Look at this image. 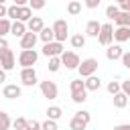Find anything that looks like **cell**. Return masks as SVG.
Here are the masks:
<instances>
[{"instance_id":"cell-19","label":"cell","mask_w":130,"mask_h":130,"mask_svg":"<svg viewBox=\"0 0 130 130\" xmlns=\"http://www.w3.org/2000/svg\"><path fill=\"white\" fill-rule=\"evenodd\" d=\"M126 104H128V95L120 89L118 93H114V108H118V110H122V108H126Z\"/></svg>"},{"instance_id":"cell-26","label":"cell","mask_w":130,"mask_h":130,"mask_svg":"<svg viewBox=\"0 0 130 130\" xmlns=\"http://www.w3.org/2000/svg\"><path fill=\"white\" fill-rule=\"evenodd\" d=\"M67 12L73 14V16L79 14V12H81V2H79V0H69V4H67Z\"/></svg>"},{"instance_id":"cell-9","label":"cell","mask_w":130,"mask_h":130,"mask_svg":"<svg viewBox=\"0 0 130 130\" xmlns=\"http://www.w3.org/2000/svg\"><path fill=\"white\" fill-rule=\"evenodd\" d=\"M61 53H63V43H59V41L45 43V47H43V55L45 57H59Z\"/></svg>"},{"instance_id":"cell-12","label":"cell","mask_w":130,"mask_h":130,"mask_svg":"<svg viewBox=\"0 0 130 130\" xmlns=\"http://www.w3.org/2000/svg\"><path fill=\"white\" fill-rule=\"evenodd\" d=\"M20 93H22V89H20L16 83H8V85H4V89H2V95H4L6 100H16V98H20Z\"/></svg>"},{"instance_id":"cell-33","label":"cell","mask_w":130,"mask_h":130,"mask_svg":"<svg viewBox=\"0 0 130 130\" xmlns=\"http://www.w3.org/2000/svg\"><path fill=\"white\" fill-rule=\"evenodd\" d=\"M45 4H47V0H28V6L32 10H41V8H45Z\"/></svg>"},{"instance_id":"cell-40","label":"cell","mask_w":130,"mask_h":130,"mask_svg":"<svg viewBox=\"0 0 130 130\" xmlns=\"http://www.w3.org/2000/svg\"><path fill=\"white\" fill-rule=\"evenodd\" d=\"M122 65L126 67V69H130V53H122Z\"/></svg>"},{"instance_id":"cell-15","label":"cell","mask_w":130,"mask_h":130,"mask_svg":"<svg viewBox=\"0 0 130 130\" xmlns=\"http://www.w3.org/2000/svg\"><path fill=\"white\" fill-rule=\"evenodd\" d=\"M83 83H85V89H87V91H98V89L102 87V79H100L95 73H93V75H89V77H85V81H83Z\"/></svg>"},{"instance_id":"cell-22","label":"cell","mask_w":130,"mask_h":130,"mask_svg":"<svg viewBox=\"0 0 130 130\" xmlns=\"http://www.w3.org/2000/svg\"><path fill=\"white\" fill-rule=\"evenodd\" d=\"M30 18H32V8H30V6H20V8H18V20L26 22V20H30Z\"/></svg>"},{"instance_id":"cell-7","label":"cell","mask_w":130,"mask_h":130,"mask_svg":"<svg viewBox=\"0 0 130 130\" xmlns=\"http://www.w3.org/2000/svg\"><path fill=\"white\" fill-rule=\"evenodd\" d=\"M20 81H22V85H26V87L37 85V71H35V67H22V71H20Z\"/></svg>"},{"instance_id":"cell-20","label":"cell","mask_w":130,"mask_h":130,"mask_svg":"<svg viewBox=\"0 0 130 130\" xmlns=\"http://www.w3.org/2000/svg\"><path fill=\"white\" fill-rule=\"evenodd\" d=\"M114 22H116V26H130V12H118L116 14V18H114Z\"/></svg>"},{"instance_id":"cell-18","label":"cell","mask_w":130,"mask_h":130,"mask_svg":"<svg viewBox=\"0 0 130 130\" xmlns=\"http://www.w3.org/2000/svg\"><path fill=\"white\" fill-rule=\"evenodd\" d=\"M100 28H102V24H100L98 20H89V22H87V26H85V35H87V37H95V39H98Z\"/></svg>"},{"instance_id":"cell-35","label":"cell","mask_w":130,"mask_h":130,"mask_svg":"<svg viewBox=\"0 0 130 130\" xmlns=\"http://www.w3.org/2000/svg\"><path fill=\"white\" fill-rule=\"evenodd\" d=\"M75 114H77V116H79V118H81L83 122H87V124L91 122V114H89L87 110H79V112H75Z\"/></svg>"},{"instance_id":"cell-14","label":"cell","mask_w":130,"mask_h":130,"mask_svg":"<svg viewBox=\"0 0 130 130\" xmlns=\"http://www.w3.org/2000/svg\"><path fill=\"white\" fill-rule=\"evenodd\" d=\"M122 47H120V43H112V45H108V49H106V57L110 59V61H116V59H120L122 57Z\"/></svg>"},{"instance_id":"cell-32","label":"cell","mask_w":130,"mask_h":130,"mask_svg":"<svg viewBox=\"0 0 130 130\" xmlns=\"http://www.w3.org/2000/svg\"><path fill=\"white\" fill-rule=\"evenodd\" d=\"M41 130H59V128H57V120H51V118H47V120L41 124Z\"/></svg>"},{"instance_id":"cell-1","label":"cell","mask_w":130,"mask_h":130,"mask_svg":"<svg viewBox=\"0 0 130 130\" xmlns=\"http://www.w3.org/2000/svg\"><path fill=\"white\" fill-rule=\"evenodd\" d=\"M71 100L75 104H83L87 100V89H85V83L81 81V77L71 81Z\"/></svg>"},{"instance_id":"cell-13","label":"cell","mask_w":130,"mask_h":130,"mask_svg":"<svg viewBox=\"0 0 130 130\" xmlns=\"http://www.w3.org/2000/svg\"><path fill=\"white\" fill-rule=\"evenodd\" d=\"M114 41H116V43H126V41H130V26H116V28H114Z\"/></svg>"},{"instance_id":"cell-21","label":"cell","mask_w":130,"mask_h":130,"mask_svg":"<svg viewBox=\"0 0 130 130\" xmlns=\"http://www.w3.org/2000/svg\"><path fill=\"white\" fill-rule=\"evenodd\" d=\"M39 37H41L43 43H51V41H55V32H53L51 26H43L41 32H39Z\"/></svg>"},{"instance_id":"cell-11","label":"cell","mask_w":130,"mask_h":130,"mask_svg":"<svg viewBox=\"0 0 130 130\" xmlns=\"http://www.w3.org/2000/svg\"><path fill=\"white\" fill-rule=\"evenodd\" d=\"M37 39H39V35H37V32H30V30H26V32L20 37V49H35V45H37Z\"/></svg>"},{"instance_id":"cell-43","label":"cell","mask_w":130,"mask_h":130,"mask_svg":"<svg viewBox=\"0 0 130 130\" xmlns=\"http://www.w3.org/2000/svg\"><path fill=\"white\" fill-rule=\"evenodd\" d=\"M0 18H6V6L0 4Z\"/></svg>"},{"instance_id":"cell-37","label":"cell","mask_w":130,"mask_h":130,"mask_svg":"<svg viewBox=\"0 0 130 130\" xmlns=\"http://www.w3.org/2000/svg\"><path fill=\"white\" fill-rule=\"evenodd\" d=\"M108 91H110L112 95L118 93V91H120V83H118V81H110V83H108Z\"/></svg>"},{"instance_id":"cell-41","label":"cell","mask_w":130,"mask_h":130,"mask_svg":"<svg viewBox=\"0 0 130 130\" xmlns=\"http://www.w3.org/2000/svg\"><path fill=\"white\" fill-rule=\"evenodd\" d=\"M6 49H8V41H6L4 37H0V53H2V51H6Z\"/></svg>"},{"instance_id":"cell-5","label":"cell","mask_w":130,"mask_h":130,"mask_svg":"<svg viewBox=\"0 0 130 130\" xmlns=\"http://www.w3.org/2000/svg\"><path fill=\"white\" fill-rule=\"evenodd\" d=\"M77 71H79V75H81V77H89V75H93V73L98 71V59H93V57L83 59V61L79 63Z\"/></svg>"},{"instance_id":"cell-28","label":"cell","mask_w":130,"mask_h":130,"mask_svg":"<svg viewBox=\"0 0 130 130\" xmlns=\"http://www.w3.org/2000/svg\"><path fill=\"white\" fill-rule=\"evenodd\" d=\"M12 126V122H10V116L6 114V112H0V130H8Z\"/></svg>"},{"instance_id":"cell-31","label":"cell","mask_w":130,"mask_h":130,"mask_svg":"<svg viewBox=\"0 0 130 130\" xmlns=\"http://www.w3.org/2000/svg\"><path fill=\"white\" fill-rule=\"evenodd\" d=\"M118 12H120V6H116V4H110V6L106 8V16H108L110 20H114Z\"/></svg>"},{"instance_id":"cell-34","label":"cell","mask_w":130,"mask_h":130,"mask_svg":"<svg viewBox=\"0 0 130 130\" xmlns=\"http://www.w3.org/2000/svg\"><path fill=\"white\" fill-rule=\"evenodd\" d=\"M24 130H41V122H37V120H26Z\"/></svg>"},{"instance_id":"cell-10","label":"cell","mask_w":130,"mask_h":130,"mask_svg":"<svg viewBox=\"0 0 130 130\" xmlns=\"http://www.w3.org/2000/svg\"><path fill=\"white\" fill-rule=\"evenodd\" d=\"M41 93L47 98V100H55L57 98V93H59V89H57V83L55 81H41Z\"/></svg>"},{"instance_id":"cell-44","label":"cell","mask_w":130,"mask_h":130,"mask_svg":"<svg viewBox=\"0 0 130 130\" xmlns=\"http://www.w3.org/2000/svg\"><path fill=\"white\" fill-rule=\"evenodd\" d=\"M4 81H6V71L0 67V83H4Z\"/></svg>"},{"instance_id":"cell-25","label":"cell","mask_w":130,"mask_h":130,"mask_svg":"<svg viewBox=\"0 0 130 130\" xmlns=\"http://www.w3.org/2000/svg\"><path fill=\"white\" fill-rule=\"evenodd\" d=\"M63 116V110L59 108V106H51V108H47V118H51V120H59Z\"/></svg>"},{"instance_id":"cell-42","label":"cell","mask_w":130,"mask_h":130,"mask_svg":"<svg viewBox=\"0 0 130 130\" xmlns=\"http://www.w3.org/2000/svg\"><path fill=\"white\" fill-rule=\"evenodd\" d=\"M114 130H130V124H118L114 126Z\"/></svg>"},{"instance_id":"cell-36","label":"cell","mask_w":130,"mask_h":130,"mask_svg":"<svg viewBox=\"0 0 130 130\" xmlns=\"http://www.w3.org/2000/svg\"><path fill=\"white\" fill-rule=\"evenodd\" d=\"M12 126H14L16 130H24V126H26V118H16V120L12 122Z\"/></svg>"},{"instance_id":"cell-23","label":"cell","mask_w":130,"mask_h":130,"mask_svg":"<svg viewBox=\"0 0 130 130\" xmlns=\"http://www.w3.org/2000/svg\"><path fill=\"white\" fill-rule=\"evenodd\" d=\"M85 126H87V122H83L77 114H75V116L71 118V122H69V128H71V130H85Z\"/></svg>"},{"instance_id":"cell-4","label":"cell","mask_w":130,"mask_h":130,"mask_svg":"<svg viewBox=\"0 0 130 130\" xmlns=\"http://www.w3.org/2000/svg\"><path fill=\"white\" fill-rule=\"evenodd\" d=\"M37 59H39V53H37L35 49H22L20 55H18L20 67H32V65L37 63Z\"/></svg>"},{"instance_id":"cell-30","label":"cell","mask_w":130,"mask_h":130,"mask_svg":"<svg viewBox=\"0 0 130 130\" xmlns=\"http://www.w3.org/2000/svg\"><path fill=\"white\" fill-rule=\"evenodd\" d=\"M18 8H20V6H16V4H12V6H8V8H6V18H12V20H18Z\"/></svg>"},{"instance_id":"cell-17","label":"cell","mask_w":130,"mask_h":130,"mask_svg":"<svg viewBox=\"0 0 130 130\" xmlns=\"http://www.w3.org/2000/svg\"><path fill=\"white\" fill-rule=\"evenodd\" d=\"M24 32H26V24H24L22 20H14V22L10 24V35H14V37L20 39Z\"/></svg>"},{"instance_id":"cell-6","label":"cell","mask_w":130,"mask_h":130,"mask_svg":"<svg viewBox=\"0 0 130 130\" xmlns=\"http://www.w3.org/2000/svg\"><path fill=\"white\" fill-rule=\"evenodd\" d=\"M53 32H55V41H59V43H63L65 39H67V32H69V24L63 20V18H57L55 22H53Z\"/></svg>"},{"instance_id":"cell-3","label":"cell","mask_w":130,"mask_h":130,"mask_svg":"<svg viewBox=\"0 0 130 130\" xmlns=\"http://www.w3.org/2000/svg\"><path fill=\"white\" fill-rule=\"evenodd\" d=\"M59 59H61V65H65L67 69H77L79 63H81V59H79V55L75 51H63L59 55Z\"/></svg>"},{"instance_id":"cell-8","label":"cell","mask_w":130,"mask_h":130,"mask_svg":"<svg viewBox=\"0 0 130 130\" xmlns=\"http://www.w3.org/2000/svg\"><path fill=\"white\" fill-rule=\"evenodd\" d=\"M14 65H16V61H14V51H12V49L2 51V53H0V67H2L4 71H10V69H14Z\"/></svg>"},{"instance_id":"cell-2","label":"cell","mask_w":130,"mask_h":130,"mask_svg":"<svg viewBox=\"0 0 130 130\" xmlns=\"http://www.w3.org/2000/svg\"><path fill=\"white\" fill-rule=\"evenodd\" d=\"M98 43H100V45H104V47H108V45H112V43H114V24H112V22L102 24L100 35H98Z\"/></svg>"},{"instance_id":"cell-29","label":"cell","mask_w":130,"mask_h":130,"mask_svg":"<svg viewBox=\"0 0 130 130\" xmlns=\"http://www.w3.org/2000/svg\"><path fill=\"white\" fill-rule=\"evenodd\" d=\"M49 71L51 73H55V71H59V67H61V59L59 57H49Z\"/></svg>"},{"instance_id":"cell-38","label":"cell","mask_w":130,"mask_h":130,"mask_svg":"<svg viewBox=\"0 0 130 130\" xmlns=\"http://www.w3.org/2000/svg\"><path fill=\"white\" fill-rule=\"evenodd\" d=\"M100 4H102V0H85V8H89V10L98 8Z\"/></svg>"},{"instance_id":"cell-46","label":"cell","mask_w":130,"mask_h":130,"mask_svg":"<svg viewBox=\"0 0 130 130\" xmlns=\"http://www.w3.org/2000/svg\"><path fill=\"white\" fill-rule=\"evenodd\" d=\"M114 2H116V4H120V2H124V0H114Z\"/></svg>"},{"instance_id":"cell-24","label":"cell","mask_w":130,"mask_h":130,"mask_svg":"<svg viewBox=\"0 0 130 130\" xmlns=\"http://www.w3.org/2000/svg\"><path fill=\"white\" fill-rule=\"evenodd\" d=\"M83 45H85V37L81 32H77V35L71 37V47L73 49H83Z\"/></svg>"},{"instance_id":"cell-27","label":"cell","mask_w":130,"mask_h":130,"mask_svg":"<svg viewBox=\"0 0 130 130\" xmlns=\"http://www.w3.org/2000/svg\"><path fill=\"white\" fill-rule=\"evenodd\" d=\"M10 18H0V37H6L10 32Z\"/></svg>"},{"instance_id":"cell-45","label":"cell","mask_w":130,"mask_h":130,"mask_svg":"<svg viewBox=\"0 0 130 130\" xmlns=\"http://www.w3.org/2000/svg\"><path fill=\"white\" fill-rule=\"evenodd\" d=\"M26 2H28V0H14L16 6H26Z\"/></svg>"},{"instance_id":"cell-39","label":"cell","mask_w":130,"mask_h":130,"mask_svg":"<svg viewBox=\"0 0 130 130\" xmlns=\"http://www.w3.org/2000/svg\"><path fill=\"white\" fill-rule=\"evenodd\" d=\"M120 89H122V91H124V93H126V95L130 98V79L122 81V83H120Z\"/></svg>"},{"instance_id":"cell-16","label":"cell","mask_w":130,"mask_h":130,"mask_svg":"<svg viewBox=\"0 0 130 130\" xmlns=\"http://www.w3.org/2000/svg\"><path fill=\"white\" fill-rule=\"evenodd\" d=\"M43 26H45V22L41 16H32L30 20H26V30H30V32H41Z\"/></svg>"},{"instance_id":"cell-47","label":"cell","mask_w":130,"mask_h":130,"mask_svg":"<svg viewBox=\"0 0 130 130\" xmlns=\"http://www.w3.org/2000/svg\"><path fill=\"white\" fill-rule=\"evenodd\" d=\"M4 2H6V0H0V4H4Z\"/></svg>"}]
</instances>
